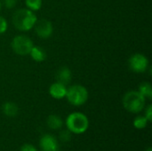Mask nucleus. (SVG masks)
Segmentation results:
<instances>
[{"label":"nucleus","mask_w":152,"mask_h":151,"mask_svg":"<svg viewBox=\"0 0 152 151\" xmlns=\"http://www.w3.org/2000/svg\"><path fill=\"white\" fill-rule=\"evenodd\" d=\"M37 17L35 12L28 8L17 10L12 16V24L20 31H28L34 28Z\"/></svg>","instance_id":"obj_1"},{"label":"nucleus","mask_w":152,"mask_h":151,"mask_svg":"<svg viewBox=\"0 0 152 151\" xmlns=\"http://www.w3.org/2000/svg\"><path fill=\"white\" fill-rule=\"evenodd\" d=\"M122 103L128 112L138 114L145 108L146 98L139 91H129L124 95Z\"/></svg>","instance_id":"obj_2"},{"label":"nucleus","mask_w":152,"mask_h":151,"mask_svg":"<svg viewBox=\"0 0 152 151\" xmlns=\"http://www.w3.org/2000/svg\"><path fill=\"white\" fill-rule=\"evenodd\" d=\"M67 129L74 134H82L86 133L89 127L88 117L81 112L70 113L65 121Z\"/></svg>","instance_id":"obj_3"},{"label":"nucleus","mask_w":152,"mask_h":151,"mask_svg":"<svg viewBox=\"0 0 152 151\" xmlns=\"http://www.w3.org/2000/svg\"><path fill=\"white\" fill-rule=\"evenodd\" d=\"M89 97L87 89L81 85H74L67 89L66 98L68 101L73 106L84 105Z\"/></svg>","instance_id":"obj_4"},{"label":"nucleus","mask_w":152,"mask_h":151,"mask_svg":"<svg viewBox=\"0 0 152 151\" xmlns=\"http://www.w3.org/2000/svg\"><path fill=\"white\" fill-rule=\"evenodd\" d=\"M34 46L33 41L28 36L19 35L13 37L12 41V51L18 55H28L29 54L32 47Z\"/></svg>","instance_id":"obj_5"},{"label":"nucleus","mask_w":152,"mask_h":151,"mask_svg":"<svg viewBox=\"0 0 152 151\" xmlns=\"http://www.w3.org/2000/svg\"><path fill=\"white\" fill-rule=\"evenodd\" d=\"M128 66L134 73H144L147 71L150 63L148 58L142 53H134L128 60Z\"/></svg>","instance_id":"obj_6"},{"label":"nucleus","mask_w":152,"mask_h":151,"mask_svg":"<svg viewBox=\"0 0 152 151\" xmlns=\"http://www.w3.org/2000/svg\"><path fill=\"white\" fill-rule=\"evenodd\" d=\"M34 28H35L36 34L40 38H43V39L49 38L53 32V26L52 22L45 19L37 20L36 22Z\"/></svg>","instance_id":"obj_7"},{"label":"nucleus","mask_w":152,"mask_h":151,"mask_svg":"<svg viewBox=\"0 0 152 151\" xmlns=\"http://www.w3.org/2000/svg\"><path fill=\"white\" fill-rule=\"evenodd\" d=\"M41 151H59V142L57 139L51 134H45L39 141Z\"/></svg>","instance_id":"obj_8"},{"label":"nucleus","mask_w":152,"mask_h":151,"mask_svg":"<svg viewBox=\"0 0 152 151\" xmlns=\"http://www.w3.org/2000/svg\"><path fill=\"white\" fill-rule=\"evenodd\" d=\"M67 87L65 85L60 83V82H55L52 84L49 87V94L56 100H61L66 97L67 93Z\"/></svg>","instance_id":"obj_9"},{"label":"nucleus","mask_w":152,"mask_h":151,"mask_svg":"<svg viewBox=\"0 0 152 151\" xmlns=\"http://www.w3.org/2000/svg\"><path fill=\"white\" fill-rule=\"evenodd\" d=\"M72 73L71 70L67 67H61L56 73V79L57 82H60L63 85H68L71 81Z\"/></svg>","instance_id":"obj_10"},{"label":"nucleus","mask_w":152,"mask_h":151,"mask_svg":"<svg viewBox=\"0 0 152 151\" xmlns=\"http://www.w3.org/2000/svg\"><path fill=\"white\" fill-rule=\"evenodd\" d=\"M2 110L3 113L9 117H13L15 116H17L18 112H19V108L18 106L12 101H7L4 102L2 106Z\"/></svg>","instance_id":"obj_11"},{"label":"nucleus","mask_w":152,"mask_h":151,"mask_svg":"<svg viewBox=\"0 0 152 151\" xmlns=\"http://www.w3.org/2000/svg\"><path fill=\"white\" fill-rule=\"evenodd\" d=\"M29 55L31 56L32 60H34L37 62H42L46 59V53L40 46L34 45L29 53Z\"/></svg>","instance_id":"obj_12"},{"label":"nucleus","mask_w":152,"mask_h":151,"mask_svg":"<svg viewBox=\"0 0 152 151\" xmlns=\"http://www.w3.org/2000/svg\"><path fill=\"white\" fill-rule=\"evenodd\" d=\"M47 125L52 130H59L63 125V121L61 117L57 115H50L46 120Z\"/></svg>","instance_id":"obj_13"},{"label":"nucleus","mask_w":152,"mask_h":151,"mask_svg":"<svg viewBox=\"0 0 152 151\" xmlns=\"http://www.w3.org/2000/svg\"><path fill=\"white\" fill-rule=\"evenodd\" d=\"M140 93L142 95H143L145 98L148 99H151L152 97V88L151 85L148 82H143L139 86V90Z\"/></svg>","instance_id":"obj_14"},{"label":"nucleus","mask_w":152,"mask_h":151,"mask_svg":"<svg viewBox=\"0 0 152 151\" xmlns=\"http://www.w3.org/2000/svg\"><path fill=\"white\" fill-rule=\"evenodd\" d=\"M149 124L148 119L144 117V116H138L134 118L133 125L134 126V128L138 129V130H142L144 129Z\"/></svg>","instance_id":"obj_15"},{"label":"nucleus","mask_w":152,"mask_h":151,"mask_svg":"<svg viewBox=\"0 0 152 151\" xmlns=\"http://www.w3.org/2000/svg\"><path fill=\"white\" fill-rule=\"evenodd\" d=\"M25 4L27 8L33 12L38 11L42 7V0H26Z\"/></svg>","instance_id":"obj_16"},{"label":"nucleus","mask_w":152,"mask_h":151,"mask_svg":"<svg viewBox=\"0 0 152 151\" xmlns=\"http://www.w3.org/2000/svg\"><path fill=\"white\" fill-rule=\"evenodd\" d=\"M60 139L61 142H69L70 139H71V133L67 129V130H63L60 133Z\"/></svg>","instance_id":"obj_17"},{"label":"nucleus","mask_w":152,"mask_h":151,"mask_svg":"<svg viewBox=\"0 0 152 151\" xmlns=\"http://www.w3.org/2000/svg\"><path fill=\"white\" fill-rule=\"evenodd\" d=\"M7 28H8L7 20L4 17L0 16V35L1 34H4V32H6Z\"/></svg>","instance_id":"obj_18"},{"label":"nucleus","mask_w":152,"mask_h":151,"mask_svg":"<svg viewBox=\"0 0 152 151\" xmlns=\"http://www.w3.org/2000/svg\"><path fill=\"white\" fill-rule=\"evenodd\" d=\"M20 151H38V150H37V149L34 145L29 144V143H26V144H24V145H22V146H21V148H20Z\"/></svg>","instance_id":"obj_19"},{"label":"nucleus","mask_w":152,"mask_h":151,"mask_svg":"<svg viewBox=\"0 0 152 151\" xmlns=\"http://www.w3.org/2000/svg\"><path fill=\"white\" fill-rule=\"evenodd\" d=\"M144 117L148 119L149 123H151L152 121V106L151 104L146 108V109H145V116Z\"/></svg>","instance_id":"obj_20"},{"label":"nucleus","mask_w":152,"mask_h":151,"mask_svg":"<svg viewBox=\"0 0 152 151\" xmlns=\"http://www.w3.org/2000/svg\"><path fill=\"white\" fill-rule=\"evenodd\" d=\"M16 4H17V0H4V4L8 9H12L15 7Z\"/></svg>","instance_id":"obj_21"},{"label":"nucleus","mask_w":152,"mask_h":151,"mask_svg":"<svg viewBox=\"0 0 152 151\" xmlns=\"http://www.w3.org/2000/svg\"><path fill=\"white\" fill-rule=\"evenodd\" d=\"M145 151H152V149L151 148V147H149V148H148V149H147Z\"/></svg>","instance_id":"obj_22"},{"label":"nucleus","mask_w":152,"mask_h":151,"mask_svg":"<svg viewBox=\"0 0 152 151\" xmlns=\"http://www.w3.org/2000/svg\"><path fill=\"white\" fill-rule=\"evenodd\" d=\"M1 6H2V4H1V1H0V10H1Z\"/></svg>","instance_id":"obj_23"}]
</instances>
